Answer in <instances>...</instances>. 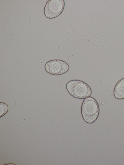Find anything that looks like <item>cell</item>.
Here are the masks:
<instances>
[{"mask_svg": "<svg viewBox=\"0 0 124 165\" xmlns=\"http://www.w3.org/2000/svg\"><path fill=\"white\" fill-rule=\"evenodd\" d=\"M46 71L49 74L55 75L65 73L69 70V67L65 61L60 60H54L47 62L45 66Z\"/></svg>", "mask_w": 124, "mask_h": 165, "instance_id": "277c9868", "label": "cell"}, {"mask_svg": "<svg viewBox=\"0 0 124 165\" xmlns=\"http://www.w3.org/2000/svg\"><path fill=\"white\" fill-rule=\"evenodd\" d=\"M66 88L71 96L78 99H85L90 97L92 94V90L89 86L80 80H74L69 81L66 84Z\"/></svg>", "mask_w": 124, "mask_h": 165, "instance_id": "7a4b0ae2", "label": "cell"}, {"mask_svg": "<svg viewBox=\"0 0 124 165\" xmlns=\"http://www.w3.org/2000/svg\"><path fill=\"white\" fill-rule=\"evenodd\" d=\"M99 111L98 104L93 97H89L83 101L81 108V114L86 123L91 124L94 122L98 117Z\"/></svg>", "mask_w": 124, "mask_h": 165, "instance_id": "6da1fadb", "label": "cell"}, {"mask_svg": "<svg viewBox=\"0 0 124 165\" xmlns=\"http://www.w3.org/2000/svg\"><path fill=\"white\" fill-rule=\"evenodd\" d=\"M1 103L2 104L0 103V117L1 116H3L5 114L8 110V107L7 105L4 103Z\"/></svg>", "mask_w": 124, "mask_h": 165, "instance_id": "8992f818", "label": "cell"}, {"mask_svg": "<svg viewBox=\"0 0 124 165\" xmlns=\"http://www.w3.org/2000/svg\"><path fill=\"white\" fill-rule=\"evenodd\" d=\"M64 6V0H49L45 7L44 12L45 15L49 19L55 18L61 14Z\"/></svg>", "mask_w": 124, "mask_h": 165, "instance_id": "3957f363", "label": "cell"}, {"mask_svg": "<svg viewBox=\"0 0 124 165\" xmlns=\"http://www.w3.org/2000/svg\"><path fill=\"white\" fill-rule=\"evenodd\" d=\"M114 95L117 99H124V78L120 80L116 84L114 89Z\"/></svg>", "mask_w": 124, "mask_h": 165, "instance_id": "5b68a950", "label": "cell"}]
</instances>
